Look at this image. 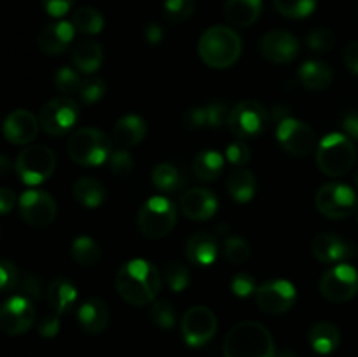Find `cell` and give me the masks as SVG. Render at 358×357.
Returning a JSON list of instances; mask_svg holds the SVG:
<instances>
[{
    "label": "cell",
    "mask_w": 358,
    "mask_h": 357,
    "mask_svg": "<svg viewBox=\"0 0 358 357\" xmlns=\"http://www.w3.org/2000/svg\"><path fill=\"white\" fill-rule=\"evenodd\" d=\"M164 30L157 23H150L149 27L145 28V41L149 42L150 46H156L163 41Z\"/></svg>",
    "instance_id": "56"
},
{
    "label": "cell",
    "mask_w": 358,
    "mask_h": 357,
    "mask_svg": "<svg viewBox=\"0 0 358 357\" xmlns=\"http://www.w3.org/2000/svg\"><path fill=\"white\" fill-rule=\"evenodd\" d=\"M355 184H357V188H358V170H357V175H355Z\"/></svg>",
    "instance_id": "60"
},
{
    "label": "cell",
    "mask_w": 358,
    "mask_h": 357,
    "mask_svg": "<svg viewBox=\"0 0 358 357\" xmlns=\"http://www.w3.org/2000/svg\"><path fill=\"white\" fill-rule=\"evenodd\" d=\"M14 203H16V195H14L13 189L2 188L0 189V212L6 216L10 210L14 209Z\"/></svg>",
    "instance_id": "55"
},
{
    "label": "cell",
    "mask_w": 358,
    "mask_h": 357,
    "mask_svg": "<svg viewBox=\"0 0 358 357\" xmlns=\"http://www.w3.org/2000/svg\"><path fill=\"white\" fill-rule=\"evenodd\" d=\"M206 108V126L208 128H220V126L227 125L229 121L231 111L227 108V104L222 100H213L205 105Z\"/></svg>",
    "instance_id": "45"
},
{
    "label": "cell",
    "mask_w": 358,
    "mask_h": 357,
    "mask_svg": "<svg viewBox=\"0 0 358 357\" xmlns=\"http://www.w3.org/2000/svg\"><path fill=\"white\" fill-rule=\"evenodd\" d=\"M42 2H44V7L49 16L63 18L70 10L73 0H42Z\"/></svg>",
    "instance_id": "52"
},
{
    "label": "cell",
    "mask_w": 358,
    "mask_h": 357,
    "mask_svg": "<svg viewBox=\"0 0 358 357\" xmlns=\"http://www.w3.org/2000/svg\"><path fill=\"white\" fill-rule=\"evenodd\" d=\"M180 209L187 219L191 220H208L219 210V198L215 192L206 188H194L189 189L182 195Z\"/></svg>",
    "instance_id": "19"
},
{
    "label": "cell",
    "mask_w": 358,
    "mask_h": 357,
    "mask_svg": "<svg viewBox=\"0 0 358 357\" xmlns=\"http://www.w3.org/2000/svg\"><path fill=\"white\" fill-rule=\"evenodd\" d=\"M72 195L79 205L86 209H98L107 198V188L94 177H80L73 184Z\"/></svg>",
    "instance_id": "31"
},
{
    "label": "cell",
    "mask_w": 358,
    "mask_h": 357,
    "mask_svg": "<svg viewBox=\"0 0 358 357\" xmlns=\"http://www.w3.org/2000/svg\"><path fill=\"white\" fill-rule=\"evenodd\" d=\"M310 345L313 346V350L320 356H329V354L336 352L341 343V332L336 328L332 322L329 321H320L310 329Z\"/></svg>",
    "instance_id": "30"
},
{
    "label": "cell",
    "mask_w": 358,
    "mask_h": 357,
    "mask_svg": "<svg viewBox=\"0 0 358 357\" xmlns=\"http://www.w3.org/2000/svg\"><path fill=\"white\" fill-rule=\"evenodd\" d=\"M107 93V84L101 77H90V79L83 80V86L79 90L80 102L86 105H94L101 100Z\"/></svg>",
    "instance_id": "41"
},
{
    "label": "cell",
    "mask_w": 358,
    "mask_h": 357,
    "mask_svg": "<svg viewBox=\"0 0 358 357\" xmlns=\"http://www.w3.org/2000/svg\"><path fill=\"white\" fill-rule=\"evenodd\" d=\"M0 163H2V175H6L7 168H9V161H7V156H0Z\"/></svg>",
    "instance_id": "59"
},
{
    "label": "cell",
    "mask_w": 358,
    "mask_h": 357,
    "mask_svg": "<svg viewBox=\"0 0 358 357\" xmlns=\"http://www.w3.org/2000/svg\"><path fill=\"white\" fill-rule=\"evenodd\" d=\"M262 13V0H227L224 6L226 20L233 27L247 28L259 20Z\"/></svg>",
    "instance_id": "27"
},
{
    "label": "cell",
    "mask_w": 358,
    "mask_h": 357,
    "mask_svg": "<svg viewBox=\"0 0 358 357\" xmlns=\"http://www.w3.org/2000/svg\"><path fill=\"white\" fill-rule=\"evenodd\" d=\"M276 357H296V354L289 349H283L280 350V352H276Z\"/></svg>",
    "instance_id": "58"
},
{
    "label": "cell",
    "mask_w": 358,
    "mask_h": 357,
    "mask_svg": "<svg viewBox=\"0 0 358 357\" xmlns=\"http://www.w3.org/2000/svg\"><path fill=\"white\" fill-rule=\"evenodd\" d=\"M45 298L55 314L63 315L73 310L79 294H77V287L73 286V282H70L65 276H58V279L51 280V284L48 286Z\"/></svg>",
    "instance_id": "24"
},
{
    "label": "cell",
    "mask_w": 358,
    "mask_h": 357,
    "mask_svg": "<svg viewBox=\"0 0 358 357\" xmlns=\"http://www.w3.org/2000/svg\"><path fill=\"white\" fill-rule=\"evenodd\" d=\"M72 63L79 72L94 74L103 63V49L93 38H84L72 49Z\"/></svg>",
    "instance_id": "28"
},
{
    "label": "cell",
    "mask_w": 358,
    "mask_h": 357,
    "mask_svg": "<svg viewBox=\"0 0 358 357\" xmlns=\"http://www.w3.org/2000/svg\"><path fill=\"white\" fill-rule=\"evenodd\" d=\"M76 34L77 31L73 28L72 21H55V23H49L42 28L41 34H38L37 44L45 55H62L72 44Z\"/></svg>",
    "instance_id": "21"
},
{
    "label": "cell",
    "mask_w": 358,
    "mask_h": 357,
    "mask_svg": "<svg viewBox=\"0 0 358 357\" xmlns=\"http://www.w3.org/2000/svg\"><path fill=\"white\" fill-rule=\"evenodd\" d=\"M224 357H276L275 340L261 322L241 321L224 340Z\"/></svg>",
    "instance_id": "2"
},
{
    "label": "cell",
    "mask_w": 358,
    "mask_h": 357,
    "mask_svg": "<svg viewBox=\"0 0 358 357\" xmlns=\"http://www.w3.org/2000/svg\"><path fill=\"white\" fill-rule=\"evenodd\" d=\"M287 118H290L289 108L283 107V105H276V107H273V111H271V121L275 122V125H278V122L285 121Z\"/></svg>",
    "instance_id": "57"
},
{
    "label": "cell",
    "mask_w": 358,
    "mask_h": 357,
    "mask_svg": "<svg viewBox=\"0 0 358 357\" xmlns=\"http://www.w3.org/2000/svg\"><path fill=\"white\" fill-rule=\"evenodd\" d=\"M152 184L161 192H178L187 186V178L171 163H159L152 170Z\"/></svg>",
    "instance_id": "33"
},
{
    "label": "cell",
    "mask_w": 358,
    "mask_h": 357,
    "mask_svg": "<svg viewBox=\"0 0 358 357\" xmlns=\"http://www.w3.org/2000/svg\"><path fill=\"white\" fill-rule=\"evenodd\" d=\"M163 279L173 293H184L191 282V273L182 262L168 261L163 268Z\"/></svg>",
    "instance_id": "37"
},
{
    "label": "cell",
    "mask_w": 358,
    "mask_h": 357,
    "mask_svg": "<svg viewBox=\"0 0 358 357\" xmlns=\"http://www.w3.org/2000/svg\"><path fill=\"white\" fill-rule=\"evenodd\" d=\"M231 293L236 298H248L257 293L254 276L248 275V273H236L231 279Z\"/></svg>",
    "instance_id": "47"
},
{
    "label": "cell",
    "mask_w": 358,
    "mask_h": 357,
    "mask_svg": "<svg viewBox=\"0 0 358 357\" xmlns=\"http://www.w3.org/2000/svg\"><path fill=\"white\" fill-rule=\"evenodd\" d=\"M241 49H243V44L238 31L224 24L210 27L208 30L203 31L198 42L199 58L217 70L233 66L240 59Z\"/></svg>",
    "instance_id": "3"
},
{
    "label": "cell",
    "mask_w": 358,
    "mask_h": 357,
    "mask_svg": "<svg viewBox=\"0 0 358 357\" xmlns=\"http://www.w3.org/2000/svg\"><path fill=\"white\" fill-rule=\"evenodd\" d=\"M332 77H334V74H332L331 66L320 59H308L301 65L299 72H297L301 86L310 91L327 90L332 83Z\"/></svg>",
    "instance_id": "26"
},
{
    "label": "cell",
    "mask_w": 358,
    "mask_h": 357,
    "mask_svg": "<svg viewBox=\"0 0 358 357\" xmlns=\"http://www.w3.org/2000/svg\"><path fill=\"white\" fill-rule=\"evenodd\" d=\"M107 164L108 168H110L112 174L117 175V177H126V175L131 174L133 168H135V160H133V156L128 150L119 147V149L112 150Z\"/></svg>",
    "instance_id": "43"
},
{
    "label": "cell",
    "mask_w": 358,
    "mask_h": 357,
    "mask_svg": "<svg viewBox=\"0 0 358 357\" xmlns=\"http://www.w3.org/2000/svg\"><path fill=\"white\" fill-rule=\"evenodd\" d=\"M226 189L227 195L236 203H248L257 191V178L254 172L247 168H234V172L227 178Z\"/></svg>",
    "instance_id": "29"
},
{
    "label": "cell",
    "mask_w": 358,
    "mask_h": 357,
    "mask_svg": "<svg viewBox=\"0 0 358 357\" xmlns=\"http://www.w3.org/2000/svg\"><path fill=\"white\" fill-rule=\"evenodd\" d=\"M273 6L282 16L290 20H303L317 9V0H273Z\"/></svg>",
    "instance_id": "36"
},
{
    "label": "cell",
    "mask_w": 358,
    "mask_h": 357,
    "mask_svg": "<svg viewBox=\"0 0 358 357\" xmlns=\"http://www.w3.org/2000/svg\"><path fill=\"white\" fill-rule=\"evenodd\" d=\"M315 205L329 219H346L357 210L358 198L353 188L345 182H327L318 189Z\"/></svg>",
    "instance_id": "9"
},
{
    "label": "cell",
    "mask_w": 358,
    "mask_h": 357,
    "mask_svg": "<svg viewBox=\"0 0 358 357\" xmlns=\"http://www.w3.org/2000/svg\"><path fill=\"white\" fill-rule=\"evenodd\" d=\"M261 52L271 63H290L299 55V41L285 30H271L261 38Z\"/></svg>",
    "instance_id": "17"
},
{
    "label": "cell",
    "mask_w": 358,
    "mask_h": 357,
    "mask_svg": "<svg viewBox=\"0 0 358 357\" xmlns=\"http://www.w3.org/2000/svg\"><path fill=\"white\" fill-rule=\"evenodd\" d=\"M269 121H271V114L266 111L261 102L243 100L236 107L231 108L227 126L238 139L248 140L261 136L268 128Z\"/></svg>",
    "instance_id": "8"
},
{
    "label": "cell",
    "mask_w": 358,
    "mask_h": 357,
    "mask_svg": "<svg viewBox=\"0 0 358 357\" xmlns=\"http://www.w3.org/2000/svg\"><path fill=\"white\" fill-rule=\"evenodd\" d=\"M182 125L187 130H199L206 126V108L203 107H191L182 115Z\"/></svg>",
    "instance_id": "49"
},
{
    "label": "cell",
    "mask_w": 358,
    "mask_h": 357,
    "mask_svg": "<svg viewBox=\"0 0 358 357\" xmlns=\"http://www.w3.org/2000/svg\"><path fill=\"white\" fill-rule=\"evenodd\" d=\"M72 24L77 34L96 35L103 30L105 21L100 10L94 9V7H80L73 13Z\"/></svg>",
    "instance_id": "34"
},
{
    "label": "cell",
    "mask_w": 358,
    "mask_h": 357,
    "mask_svg": "<svg viewBox=\"0 0 358 357\" xmlns=\"http://www.w3.org/2000/svg\"><path fill=\"white\" fill-rule=\"evenodd\" d=\"M255 301L264 314L282 315L296 303V286L283 279L268 280L257 287Z\"/></svg>",
    "instance_id": "14"
},
{
    "label": "cell",
    "mask_w": 358,
    "mask_h": 357,
    "mask_svg": "<svg viewBox=\"0 0 358 357\" xmlns=\"http://www.w3.org/2000/svg\"><path fill=\"white\" fill-rule=\"evenodd\" d=\"M16 175L27 186H38L49 181L56 170V156L48 146H28L16 158Z\"/></svg>",
    "instance_id": "7"
},
{
    "label": "cell",
    "mask_w": 358,
    "mask_h": 357,
    "mask_svg": "<svg viewBox=\"0 0 358 357\" xmlns=\"http://www.w3.org/2000/svg\"><path fill=\"white\" fill-rule=\"evenodd\" d=\"M145 121H143V118H140L136 114L122 115L121 119H117V122L114 125V130H112V140L119 147H122V149H128V147L140 144L145 139Z\"/></svg>",
    "instance_id": "25"
},
{
    "label": "cell",
    "mask_w": 358,
    "mask_h": 357,
    "mask_svg": "<svg viewBox=\"0 0 358 357\" xmlns=\"http://www.w3.org/2000/svg\"><path fill=\"white\" fill-rule=\"evenodd\" d=\"M150 317L157 328L171 329L177 322V312L170 301H154L152 308H150Z\"/></svg>",
    "instance_id": "42"
},
{
    "label": "cell",
    "mask_w": 358,
    "mask_h": 357,
    "mask_svg": "<svg viewBox=\"0 0 358 357\" xmlns=\"http://www.w3.org/2000/svg\"><path fill=\"white\" fill-rule=\"evenodd\" d=\"M219 254V241L210 231H198L191 234L185 244V255L196 266H210Z\"/></svg>",
    "instance_id": "23"
},
{
    "label": "cell",
    "mask_w": 358,
    "mask_h": 357,
    "mask_svg": "<svg viewBox=\"0 0 358 357\" xmlns=\"http://www.w3.org/2000/svg\"><path fill=\"white\" fill-rule=\"evenodd\" d=\"M226 160L229 161L233 167L241 168L250 161V147L243 142L241 139L233 140L226 149Z\"/></svg>",
    "instance_id": "46"
},
{
    "label": "cell",
    "mask_w": 358,
    "mask_h": 357,
    "mask_svg": "<svg viewBox=\"0 0 358 357\" xmlns=\"http://www.w3.org/2000/svg\"><path fill=\"white\" fill-rule=\"evenodd\" d=\"M35 322V308L27 296H13L0 310V328L6 335L20 336L27 332Z\"/></svg>",
    "instance_id": "16"
},
{
    "label": "cell",
    "mask_w": 358,
    "mask_h": 357,
    "mask_svg": "<svg viewBox=\"0 0 358 357\" xmlns=\"http://www.w3.org/2000/svg\"><path fill=\"white\" fill-rule=\"evenodd\" d=\"M55 86L66 97V94L77 93L80 90V86H83V80H80V76L77 70L65 65L55 74Z\"/></svg>",
    "instance_id": "40"
},
{
    "label": "cell",
    "mask_w": 358,
    "mask_h": 357,
    "mask_svg": "<svg viewBox=\"0 0 358 357\" xmlns=\"http://www.w3.org/2000/svg\"><path fill=\"white\" fill-rule=\"evenodd\" d=\"M0 286H2V293H9L14 287L20 284V272H17L16 265L9 259H2L0 261Z\"/></svg>",
    "instance_id": "48"
},
{
    "label": "cell",
    "mask_w": 358,
    "mask_h": 357,
    "mask_svg": "<svg viewBox=\"0 0 358 357\" xmlns=\"http://www.w3.org/2000/svg\"><path fill=\"white\" fill-rule=\"evenodd\" d=\"M161 280L163 275L152 262L145 259H131L119 268L115 287L126 303L133 307H145L159 294Z\"/></svg>",
    "instance_id": "1"
},
{
    "label": "cell",
    "mask_w": 358,
    "mask_h": 357,
    "mask_svg": "<svg viewBox=\"0 0 358 357\" xmlns=\"http://www.w3.org/2000/svg\"><path fill=\"white\" fill-rule=\"evenodd\" d=\"M357 223H358V212H357Z\"/></svg>",
    "instance_id": "61"
},
{
    "label": "cell",
    "mask_w": 358,
    "mask_h": 357,
    "mask_svg": "<svg viewBox=\"0 0 358 357\" xmlns=\"http://www.w3.org/2000/svg\"><path fill=\"white\" fill-rule=\"evenodd\" d=\"M341 128L345 132V135H348L350 139L358 140V112L350 111L346 112L345 118L341 121Z\"/></svg>",
    "instance_id": "53"
},
{
    "label": "cell",
    "mask_w": 358,
    "mask_h": 357,
    "mask_svg": "<svg viewBox=\"0 0 358 357\" xmlns=\"http://www.w3.org/2000/svg\"><path fill=\"white\" fill-rule=\"evenodd\" d=\"M224 255L233 265H243L250 258V245H248L245 238L229 234L226 241H224Z\"/></svg>",
    "instance_id": "38"
},
{
    "label": "cell",
    "mask_w": 358,
    "mask_h": 357,
    "mask_svg": "<svg viewBox=\"0 0 358 357\" xmlns=\"http://www.w3.org/2000/svg\"><path fill=\"white\" fill-rule=\"evenodd\" d=\"M320 293L331 303H346L358 294V272L352 265H336L322 275Z\"/></svg>",
    "instance_id": "11"
},
{
    "label": "cell",
    "mask_w": 358,
    "mask_h": 357,
    "mask_svg": "<svg viewBox=\"0 0 358 357\" xmlns=\"http://www.w3.org/2000/svg\"><path fill=\"white\" fill-rule=\"evenodd\" d=\"M70 252H72L73 261L80 266H93L96 265L101 258L100 245H98L93 238L84 237V234L83 237H77L76 240H73Z\"/></svg>",
    "instance_id": "35"
},
{
    "label": "cell",
    "mask_w": 358,
    "mask_h": 357,
    "mask_svg": "<svg viewBox=\"0 0 358 357\" xmlns=\"http://www.w3.org/2000/svg\"><path fill=\"white\" fill-rule=\"evenodd\" d=\"M20 294L30 300H37L41 296V280L37 275H27L20 282Z\"/></svg>",
    "instance_id": "51"
},
{
    "label": "cell",
    "mask_w": 358,
    "mask_h": 357,
    "mask_svg": "<svg viewBox=\"0 0 358 357\" xmlns=\"http://www.w3.org/2000/svg\"><path fill=\"white\" fill-rule=\"evenodd\" d=\"M306 44L313 51H332L336 46V37L327 28H315L306 35Z\"/></svg>",
    "instance_id": "44"
},
{
    "label": "cell",
    "mask_w": 358,
    "mask_h": 357,
    "mask_svg": "<svg viewBox=\"0 0 358 357\" xmlns=\"http://www.w3.org/2000/svg\"><path fill=\"white\" fill-rule=\"evenodd\" d=\"M276 140L294 156H308L317 146V136L311 126L292 115L276 125Z\"/></svg>",
    "instance_id": "13"
},
{
    "label": "cell",
    "mask_w": 358,
    "mask_h": 357,
    "mask_svg": "<svg viewBox=\"0 0 358 357\" xmlns=\"http://www.w3.org/2000/svg\"><path fill=\"white\" fill-rule=\"evenodd\" d=\"M196 4V0H164V16L171 23H182L192 16Z\"/></svg>",
    "instance_id": "39"
},
{
    "label": "cell",
    "mask_w": 358,
    "mask_h": 357,
    "mask_svg": "<svg viewBox=\"0 0 358 357\" xmlns=\"http://www.w3.org/2000/svg\"><path fill=\"white\" fill-rule=\"evenodd\" d=\"M311 251H313V255L318 261L327 262V265H331V262L350 261L357 254L355 245L332 233L317 234L313 240V245H311Z\"/></svg>",
    "instance_id": "20"
},
{
    "label": "cell",
    "mask_w": 358,
    "mask_h": 357,
    "mask_svg": "<svg viewBox=\"0 0 358 357\" xmlns=\"http://www.w3.org/2000/svg\"><path fill=\"white\" fill-rule=\"evenodd\" d=\"M38 335L44 338H55L59 332V317L58 314H48L38 321L37 324Z\"/></svg>",
    "instance_id": "50"
},
{
    "label": "cell",
    "mask_w": 358,
    "mask_h": 357,
    "mask_svg": "<svg viewBox=\"0 0 358 357\" xmlns=\"http://www.w3.org/2000/svg\"><path fill=\"white\" fill-rule=\"evenodd\" d=\"M70 160L80 167H100L107 163L112 154V140L101 130L84 126L70 135L66 144Z\"/></svg>",
    "instance_id": "4"
},
{
    "label": "cell",
    "mask_w": 358,
    "mask_h": 357,
    "mask_svg": "<svg viewBox=\"0 0 358 357\" xmlns=\"http://www.w3.org/2000/svg\"><path fill=\"white\" fill-rule=\"evenodd\" d=\"M77 321H79L80 329L87 335H100L107 329L108 321H110V312H108L107 303L100 298H90L84 301L77 312Z\"/></svg>",
    "instance_id": "22"
},
{
    "label": "cell",
    "mask_w": 358,
    "mask_h": 357,
    "mask_svg": "<svg viewBox=\"0 0 358 357\" xmlns=\"http://www.w3.org/2000/svg\"><path fill=\"white\" fill-rule=\"evenodd\" d=\"M224 164H226L224 154L215 149H205L196 154L192 161V172L201 182H213L222 175Z\"/></svg>",
    "instance_id": "32"
},
{
    "label": "cell",
    "mask_w": 358,
    "mask_h": 357,
    "mask_svg": "<svg viewBox=\"0 0 358 357\" xmlns=\"http://www.w3.org/2000/svg\"><path fill=\"white\" fill-rule=\"evenodd\" d=\"M20 214L27 224L34 227H45L55 220L58 214V205L55 198L45 191L31 189L21 195Z\"/></svg>",
    "instance_id": "15"
},
{
    "label": "cell",
    "mask_w": 358,
    "mask_h": 357,
    "mask_svg": "<svg viewBox=\"0 0 358 357\" xmlns=\"http://www.w3.org/2000/svg\"><path fill=\"white\" fill-rule=\"evenodd\" d=\"M41 121L31 114L30 111L24 108H16L9 112V115L3 121V136L9 144L14 146H27L34 142L38 135Z\"/></svg>",
    "instance_id": "18"
},
{
    "label": "cell",
    "mask_w": 358,
    "mask_h": 357,
    "mask_svg": "<svg viewBox=\"0 0 358 357\" xmlns=\"http://www.w3.org/2000/svg\"><path fill=\"white\" fill-rule=\"evenodd\" d=\"M217 317L208 307L194 304L182 317V336L192 349L205 346L217 332Z\"/></svg>",
    "instance_id": "12"
},
{
    "label": "cell",
    "mask_w": 358,
    "mask_h": 357,
    "mask_svg": "<svg viewBox=\"0 0 358 357\" xmlns=\"http://www.w3.org/2000/svg\"><path fill=\"white\" fill-rule=\"evenodd\" d=\"M345 65L352 74L358 76V41L350 42L345 49Z\"/></svg>",
    "instance_id": "54"
},
{
    "label": "cell",
    "mask_w": 358,
    "mask_h": 357,
    "mask_svg": "<svg viewBox=\"0 0 358 357\" xmlns=\"http://www.w3.org/2000/svg\"><path fill=\"white\" fill-rule=\"evenodd\" d=\"M177 206L171 200L166 196H152L140 206L136 224L143 237L157 240L171 233L177 224Z\"/></svg>",
    "instance_id": "6"
},
{
    "label": "cell",
    "mask_w": 358,
    "mask_h": 357,
    "mask_svg": "<svg viewBox=\"0 0 358 357\" xmlns=\"http://www.w3.org/2000/svg\"><path fill=\"white\" fill-rule=\"evenodd\" d=\"M79 118V104L70 97L52 98L38 112V121H41L42 130L49 136L66 135L77 125Z\"/></svg>",
    "instance_id": "10"
},
{
    "label": "cell",
    "mask_w": 358,
    "mask_h": 357,
    "mask_svg": "<svg viewBox=\"0 0 358 357\" xmlns=\"http://www.w3.org/2000/svg\"><path fill=\"white\" fill-rule=\"evenodd\" d=\"M357 161L353 140L343 133H329L317 147V164L327 177H341L348 174Z\"/></svg>",
    "instance_id": "5"
}]
</instances>
